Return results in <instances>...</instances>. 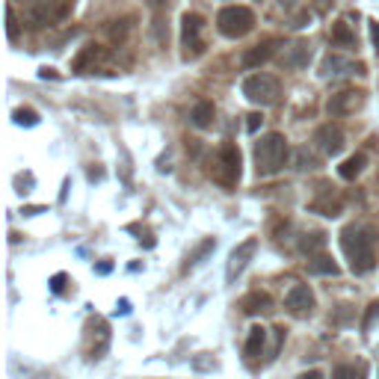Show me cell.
I'll list each match as a JSON object with an SVG mask.
<instances>
[{
	"label": "cell",
	"mask_w": 379,
	"mask_h": 379,
	"mask_svg": "<svg viewBox=\"0 0 379 379\" xmlns=\"http://www.w3.org/2000/svg\"><path fill=\"white\" fill-rule=\"evenodd\" d=\"M314 305H317V299H314V294H311V287H308V285H294L291 291H287V296H285V308L294 317L311 314Z\"/></svg>",
	"instance_id": "cell-10"
},
{
	"label": "cell",
	"mask_w": 379,
	"mask_h": 379,
	"mask_svg": "<svg viewBox=\"0 0 379 379\" xmlns=\"http://www.w3.org/2000/svg\"><path fill=\"white\" fill-rule=\"evenodd\" d=\"M365 367L362 365H335L332 379H362Z\"/></svg>",
	"instance_id": "cell-25"
},
{
	"label": "cell",
	"mask_w": 379,
	"mask_h": 379,
	"mask_svg": "<svg viewBox=\"0 0 379 379\" xmlns=\"http://www.w3.org/2000/svg\"><path fill=\"white\" fill-rule=\"evenodd\" d=\"M332 45L335 48H353L356 45V33L350 30L347 21H335L332 24Z\"/></svg>",
	"instance_id": "cell-22"
},
{
	"label": "cell",
	"mask_w": 379,
	"mask_h": 379,
	"mask_svg": "<svg viewBox=\"0 0 379 379\" xmlns=\"http://www.w3.org/2000/svg\"><path fill=\"white\" fill-rule=\"evenodd\" d=\"M308 273L314 276H338V264L332 261L329 255H317V258H308Z\"/></svg>",
	"instance_id": "cell-21"
},
{
	"label": "cell",
	"mask_w": 379,
	"mask_h": 379,
	"mask_svg": "<svg viewBox=\"0 0 379 379\" xmlns=\"http://www.w3.org/2000/svg\"><path fill=\"white\" fill-rule=\"evenodd\" d=\"M101 59H104V48L101 45H86L83 51L74 57V72L77 74H86L89 68H95Z\"/></svg>",
	"instance_id": "cell-15"
},
{
	"label": "cell",
	"mask_w": 379,
	"mask_h": 379,
	"mask_svg": "<svg viewBox=\"0 0 379 379\" xmlns=\"http://www.w3.org/2000/svg\"><path fill=\"white\" fill-rule=\"evenodd\" d=\"M131 311V305H127V299H122V303H119V314H127Z\"/></svg>",
	"instance_id": "cell-37"
},
{
	"label": "cell",
	"mask_w": 379,
	"mask_h": 379,
	"mask_svg": "<svg viewBox=\"0 0 379 379\" xmlns=\"http://www.w3.org/2000/svg\"><path fill=\"white\" fill-rule=\"evenodd\" d=\"M196 367L198 371H205V367H211V362H207V358H196Z\"/></svg>",
	"instance_id": "cell-38"
},
{
	"label": "cell",
	"mask_w": 379,
	"mask_h": 379,
	"mask_svg": "<svg viewBox=\"0 0 379 379\" xmlns=\"http://www.w3.org/2000/svg\"><path fill=\"white\" fill-rule=\"evenodd\" d=\"M110 270H113V264H107V261H104V264H98V273H101V276H107Z\"/></svg>",
	"instance_id": "cell-36"
},
{
	"label": "cell",
	"mask_w": 379,
	"mask_h": 379,
	"mask_svg": "<svg viewBox=\"0 0 379 379\" xmlns=\"http://www.w3.org/2000/svg\"><path fill=\"white\" fill-rule=\"evenodd\" d=\"M252 27H255V15L246 6H225L216 15V30L225 39H243L246 33H252Z\"/></svg>",
	"instance_id": "cell-4"
},
{
	"label": "cell",
	"mask_w": 379,
	"mask_h": 379,
	"mask_svg": "<svg viewBox=\"0 0 379 379\" xmlns=\"http://www.w3.org/2000/svg\"><path fill=\"white\" fill-rule=\"evenodd\" d=\"M68 15V3L63 0H33L27 6V21L33 27H45V24H57Z\"/></svg>",
	"instance_id": "cell-6"
},
{
	"label": "cell",
	"mask_w": 379,
	"mask_h": 379,
	"mask_svg": "<svg viewBox=\"0 0 379 379\" xmlns=\"http://www.w3.org/2000/svg\"><path fill=\"white\" fill-rule=\"evenodd\" d=\"M371 39H373V45H376V54H379V21L371 24Z\"/></svg>",
	"instance_id": "cell-33"
},
{
	"label": "cell",
	"mask_w": 379,
	"mask_h": 379,
	"mask_svg": "<svg viewBox=\"0 0 379 379\" xmlns=\"http://www.w3.org/2000/svg\"><path fill=\"white\" fill-rule=\"evenodd\" d=\"M240 172H243L240 148H237L234 143L219 145L214 161H211V169H207V175H211L216 184H223V187H234L237 181H240Z\"/></svg>",
	"instance_id": "cell-3"
},
{
	"label": "cell",
	"mask_w": 379,
	"mask_h": 379,
	"mask_svg": "<svg viewBox=\"0 0 379 379\" xmlns=\"http://www.w3.org/2000/svg\"><path fill=\"white\" fill-rule=\"evenodd\" d=\"M365 166H367V157L365 154H353V157H347V161L338 166V175H341L344 181H353V178H358L365 172Z\"/></svg>",
	"instance_id": "cell-19"
},
{
	"label": "cell",
	"mask_w": 379,
	"mask_h": 379,
	"mask_svg": "<svg viewBox=\"0 0 379 379\" xmlns=\"http://www.w3.org/2000/svg\"><path fill=\"white\" fill-rule=\"evenodd\" d=\"M246 119H249V122H246V131H249V134H255L258 127H261V122H264L261 113H252V116H246Z\"/></svg>",
	"instance_id": "cell-30"
},
{
	"label": "cell",
	"mask_w": 379,
	"mask_h": 379,
	"mask_svg": "<svg viewBox=\"0 0 379 379\" xmlns=\"http://www.w3.org/2000/svg\"><path fill=\"white\" fill-rule=\"evenodd\" d=\"M273 54H276L273 42H261V45L249 48V51L240 57V65H243V68H258V65L270 63V59H273Z\"/></svg>",
	"instance_id": "cell-14"
},
{
	"label": "cell",
	"mask_w": 379,
	"mask_h": 379,
	"mask_svg": "<svg viewBox=\"0 0 379 379\" xmlns=\"http://www.w3.org/2000/svg\"><path fill=\"white\" fill-rule=\"evenodd\" d=\"M353 72L362 74V65H353L350 59H344L338 54H329L320 65V77H338V74H353Z\"/></svg>",
	"instance_id": "cell-13"
},
{
	"label": "cell",
	"mask_w": 379,
	"mask_h": 379,
	"mask_svg": "<svg viewBox=\"0 0 379 379\" xmlns=\"http://www.w3.org/2000/svg\"><path fill=\"white\" fill-rule=\"evenodd\" d=\"M214 116H216V110L211 101H198L193 107V113H190V122H193L196 127H211L214 125Z\"/></svg>",
	"instance_id": "cell-20"
},
{
	"label": "cell",
	"mask_w": 379,
	"mask_h": 379,
	"mask_svg": "<svg viewBox=\"0 0 379 379\" xmlns=\"http://www.w3.org/2000/svg\"><path fill=\"white\" fill-rule=\"evenodd\" d=\"M63 282H65V276H54V291H57V294L63 291Z\"/></svg>",
	"instance_id": "cell-35"
},
{
	"label": "cell",
	"mask_w": 379,
	"mask_h": 379,
	"mask_svg": "<svg viewBox=\"0 0 379 379\" xmlns=\"http://www.w3.org/2000/svg\"><path fill=\"white\" fill-rule=\"evenodd\" d=\"M373 243H376V237L371 228H365V225H347L341 232V249H344V255L350 258V270L356 276H365L376 267Z\"/></svg>",
	"instance_id": "cell-1"
},
{
	"label": "cell",
	"mask_w": 379,
	"mask_h": 379,
	"mask_svg": "<svg viewBox=\"0 0 379 379\" xmlns=\"http://www.w3.org/2000/svg\"><path fill=\"white\" fill-rule=\"evenodd\" d=\"M311 211H317V214H323V216H338L341 214V207H344V202H341V196H326V198H314L311 205Z\"/></svg>",
	"instance_id": "cell-23"
},
{
	"label": "cell",
	"mask_w": 379,
	"mask_h": 379,
	"mask_svg": "<svg viewBox=\"0 0 379 379\" xmlns=\"http://www.w3.org/2000/svg\"><path fill=\"white\" fill-rule=\"evenodd\" d=\"M270 305H273V299L261 294V291H252V294H246L240 299V308H243V314H258V311H270Z\"/></svg>",
	"instance_id": "cell-17"
},
{
	"label": "cell",
	"mask_w": 379,
	"mask_h": 379,
	"mask_svg": "<svg viewBox=\"0 0 379 379\" xmlns=\"http://www.w3.org/2000/svg\"><path fill=\"white\" fill-rule=\"evenodd\" d=\"M148 6H152L157 15H161V12H166V9H169V0H148Z\"/></svg>",
	"instance_id": "cell-31"
},
{
	"label": "cell",
	"mask_w": 379,
	"mask_h": 379,
	"mask_svg": "<svg viewBox=\"0 0 379 379\" xmlns=\"http://www.w3.org/2000/svg\"><path fill=\"white\" fill-rule=\"evenodd\" d=\"M296 379H326L323 371H305V373H299Z\"/></svg>",
	"instance_id": "cell-32"
},
{
	"label": "cell",
	"mask_w": 379,
	"mask_h": 379,
	"mask_svg": "<svg viewBox=\"0 0 379 379\" xmlns=\"http://www.w3.org/2000/svg\"><path fill=\"white\" fill-rule=\"evenodd\" d=\"M255 249H258V237H246L240 246H234V252L228 255V264H225V282L228 285H234V278L246 270V264L252 261Z\"/></svg>",
	"instance_id": "cell-8"
},
{
	"label": "cell",
	"mask_w": 379,
	"mask_h": 379,
	"mask_svg": "<svg viewBox=\"0 0 379 379\" xmlns=\"http://www.w3.org/2000/svg\"><path fill=\"white\" fill-rule=\"evenodd\" d=\"M314 12H329V0H314Z\"/></svg>",
	"instance_id": "cell-34"
},
{
	"label": "cell",
	"mask_w": 379,
	"mask_h": 379,
	"mask_svg": "<svg viewBox=\"0 0 379 379\" xmlns=\"http://www.w3.org/2000/svg\"><path fill=\"white\" fill-rule=\"evenodd\" d=\"M202 30H205V18L202 15H198V12H184V18H181V42L187 48V57H198L205 51Z\"/></svg>",
	"instance_id": "cell-7"
},
{
	"label": "cell",
	"mask_w": 379,
	"mask_h": 379,
	"mask_svg": "<svg viewBox=\"0 0 379 379\" xmlns=\"http://www.w3.org/2000/svg\"><path fill=\"white\" fill-rule=\"evenodd\" d=\"M278 3H282V6H285V9H294V6H296V3H299V0H278Z\"/></svg>",
	"instance_id": "cell-39"
},
{
	"label": "cell",
	"mask_w": 379,
	"mask_h": 379,
	"mask_svg": "<svg viewBox=\"0 0 379 379\" xmlns=\"http://www.w3.org/2000/svg\"><path fill=\"white\" fill-rule=\"evenodd\" d=\"M323 249H326V234L323 232H308V234L299 237V252L308 255V258L323 255Z\"/></svg>",
	"instance_id": "cell-16"
},
{
	"label": "cell",
	"mask_w": 379,
	"mask_h": 379,
	"mask_svg": "<svg viewBox=\"0 0 379 379\" xmlns=\"http://www.w3.org/2000/svg\"><path fill=\"white\" fill-rule=\"evenodd\" d=\"M365 104V92L362 89H344V92H335L326 101V110L332 116H353L356 110H362Z\"/></svg>",
	"instance_id": "cell-9"
},
{
	"label": "cell",
	"mask_w": 379,
	"mask_h": 379,
	"mask_svg": "<svg viewBox=\"0 0 379 379\" xmlns=\"http://www.w3.org/2000/svg\"><path fill=\"white\" fill-rule=\"evenodd\" d=\"M267 347V329L264 326H252L249 329V338H246V356L249 358H258Z\"/></svg>",
	"instance_id": "cell-18"
},
{
	"label": "cell",
	"mask_w": 379,
	"mask_h": 379,
	"mask_svg": "<svg viewBox=\"0 0 379 379\" xmlns=\"http://www.w3.org/2000/svg\"><path fill=\"white\" fill-rule=\"evenodd\" d=\"M15 122L18 125H27V127H33V125H39V113L36 110H15Z\"/></svg>",
	"instance_id": "cell-26"
},
{
	"label": "cell",
	"mask_w": 379,
	"mask_h": 379,
	"mask_svg": "<svg viewBox=\"0 0 379 379\" xmlns=\"http://www.w3.org/2000/svg\"><path fill=\"white\" fill-rule=\"evenodd\" d=\"M314 143H317V148H320L323 154H329V157H335V154H341V148H344V131L338 125H320L314 131Z\"/></svg>",
	"instance_id": "cell-11"
},
{
	"label": "cell",
	"mask_w": 379,
	"mask_h": 379,
	"mask_svg": "<svg viewBox=\"0 0 379 379\" xmlns=\"http://www.w3.org/2000/svg\"><path fill=\"white\" fill-rule=\"evenodd\" d=\"M6 36H9V39L18 36V18H15V12H12V6L6 9Z\"/></svg>",
	"instance_id": "cell-28"
},
{
	"label": "cell",
	"mask_w": 379,
	"mask_h": 379,
	"mask_svg": "<svg viewBox=\"0 0 379 379\" xmlns=\"http://www.w3.org/2000/svg\"><path fill=\"white\" fill-rule=\"evenodd\" d=\"M376 314H379V299H376V303H371V305H367V317H365V323H362V326H365V329H371V326H373V317H376Z\"/></svg>",
	"instance_id": "cell-29"
},
{
	"label": "cell",
	"mask_w": 379,
	"mask_h": 379,
	"mask_svg": "<svg viewBox=\"0 0 379 379\" xmlns=\"http://www.w3.org/2000/svg\"><path fill=\"white\" fill-rule=\"evenodd\" d=\"M214 246H216V240H205L202 246H198V249H196V255H193V258H187L184 270H190V267H196V264H198V258H205V255H207V252H211V249H214Z\"/></svg>",
	"instance_id": "cell-27"
},
{
	"label": "cell",
	"mask_w": 379,
	"mask_h": 379,
	"mask_svg": "<svg viewBox=\"0 0 379 379\" xmlns=\"http://www.w3.org/2000/svg\"><path fill=\"white\" fill-rule=\"evenodd\" d=\"M243 95H246V101H252L258 107H273L278 104L282 86H278L273 74H249L243 81Z\"/></svg>",
	"instance_id": "cell-5"
},
{
	"label": "cell",
	"mask_w": 379,
	"mask_h": 379,
	"mask_svg": "<svg viewBox=\"0 0 379 379\" xmlns=\"http://www.w3.org/2000/svg\"><path fill=\"white\" fill-rule=\"evenodd\" d=\"M308 63H311V45L308 42H294L285 48V54H282L285 68H305Z\"/></svg>",
	"instance_id": "cell-12"
},
{
	"label": "cell",
	"mask_w": 379,
	"mask_h": 379,
	"mask_svg": "<svg viewBox=\"0 0 379 379\" xmlns=\"http://www.w3.org/2000/svg\"><path fill=\"white\" fill-rule=\"evenodd\" d=\"M294 166L299 169V172H305V169H317L320 161H317V154L308 152V148H296V152H294Z\"/></svg>",
	"instance_id": "cell-24"
},
{
	"label": "cell",
	"mask_w": 379,
	"mask_h": 379,
	"mask_svg": "<svg viewBox=\"0 0 379 379\" xmlns=\"http://www.w3.org/2000/svg\"><path fill=\"white\" fill-rule=\"evenodd\" d=\"M287 157H291V145H287V139L282 134L261 136L255 143V172H258V178L276 175L278 169L287 163Z\"/></svg>",
	"instance_id": "cell-2"
}]
</instances>
